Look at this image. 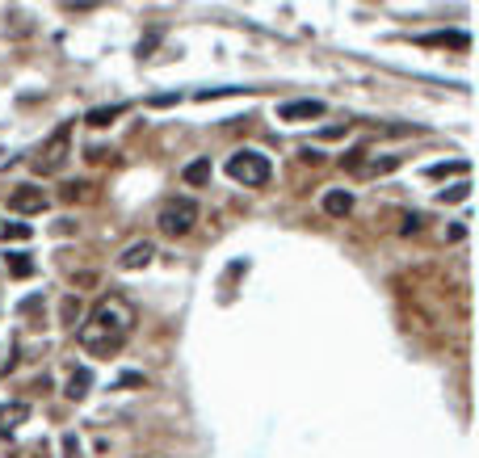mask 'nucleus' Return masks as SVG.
Instances as JSON below:
<instances>
[{
  "label": "nucleus",
  "mask_w": 479,
  "mask_h": 458,
  "mask_svg": "<svg viewBox=\"0 0 479 458\" xmlns=\"http://www.w3.org/2000/svg\"><path fill=\"white\" fill-rule=\"evenodd\" d=\"M135 332V307L122 294H105L89 311V320L80 324V345L93 358H109L127 345V336Z\"/></svg>",
  "instance_id": "1"
},
{
  "label": "nucleus",
  "mask_w": 479,
  "mask_h": 458,
  "mask_svg": "<svg viewBox=\"0 0 479 458\" xmlns=\"http://www.w3.org/2000/svg\"><path fill=\"white\" fill-rule=\"evenodd\" d=\"M227 177L239 181L244 189H261L274 177V160L265 151H257V147H239V151L227 156Z\"/></svg>",
  "instance_id": "2"
},
{
  "label": "nucleus",
  "mask_w": 479,
  "mask_h": 458,
  "mask_svg": "<svg viewBox=\"0 0 479 458\" xmlns=\"http://www.w3.org/2000/svg\"><path fill=\"white\" fill-rule=\"evenodd\" d=\"M156 223L164 235H190L193 223H198V202L193 198H168L156 215Z\"/></svg>",
  "instance_id": "3"
},
{
  "label": "nucleus",
  "mask_w": 479,
  "mask_h": 458,
  "mask_svg": "<svg viewBox=\"0 0 479 458\" xmlns=\"http://www.w3.org/2000/svg\"><path fill=\"white\" fill-rule=\"evenodd\" d=\"M68 143H72V122H59V131L38 147L34 169H38V173H59V169H63V160H68Z\"/></svg>",
  "instance_id": "4"
},
{
  "label": "nucleus",
  "mask_w": 479,
  "mask_h": 458,
  "mask_svg": "<svg viewBox=\"0 0 479 458\" xmlns=\"http://www.w3.org/2000/svg\"><path fill=\"white\" fill-rule=\"evenodd\" d=\"M50 206V198L38 189V185H17L13 193H9V211L13 215H43Z\"/></svg>",
  "instance_id": "5"
},
{
  "label": "nucleus",
  "mask_w": 479,
  "mask_h": 458,
  "mask_svg": "<svg viewBox=\"0 0 479 458\" xmlns=\"http://www.w3.org/2000/svg\"><path fill=\"white\" fill-rule=\"evenodd\" d=\"M320 114H324V101H316V97L311 101H282L278 105L282 122H307V118H320Z\"/></svg>",
  "instance_id": "6"
},
{
  "label": "nucleus",
  "mask_w": 479,
  "mask_h": 458,
  "mask_svg": "<svg viewBox=\"0 0 479 458\" xmlns=\"http://www.w3.org/2000/svg\"><path fill=\"white\" fill-rule=\"evenodd\" d=\"M151 257H156V244H151V240H135V244L118 257V265H122V270H144Z\"/></svg>",
  "instance_id": "7"
},
{
  "label": "nucleus",
  "mask_w": 479,
  "mask_h": 458,
  "mask_svg": "<svg viewBox=\"0 0 479 458\" xmlns=\"http://www.w3.org/2000/svg\"><path fill=\"white\" fill-rule=\"evenodd\" d=\"M30 420V404L26 400H13V404H0V433L9 437L17 425H26Z\"/></svg>",
  "instance_id": "8"
},
{
  "label": "nucleus",
  "mask_w": 479,
  "mask_h": 458,
  "mask_svg": "<svg viewBox=\"0 0 479 458\" xmlns=\"http://www.w3.org/2000/svg\"><path fill=\"white\" fill-rule=\"evenodd\" d=\"M349 211H353V193L349 189H328L324 193V215L328 219H345Z\"/></svg>",
  "instance_id": "9"
},
{
  "label": "nucleus",
  "mask_w": 479,
  "mask_h": 458,
  "mask_svg": "<svg viewBox=\"0 0 479 458\" xmlns=\"http://www.w3.org/2000/svg\"><path fill=\"white\" fill-rule=\"evenodd\" d=\"M122 114H127V105H122V101H114V105H97V110H89V114H85V122L101 131V127H109V122H114V118H122Z\"/></svg>",
  "instance_id": "10"
},
{
  "label": "nucleus",
  "mask_w": 479,
  "mask_h": 458,
  "mask_svg": "<svg viewBox=\"0 0 479 458\" xmlns=\"http://www.w3.org/2000/svg\"><path fill=\"white\" fill-rule=\"evenodd\" d=\"M421 43H425V46H454V50H467V46H471V34L450 30V34H425Z\"/></svg>",
  "instance_id": "11"
},
{
  "label": "nucleus",
  "mask_w": 479,
  "mask_h": 458,
  "mask_svg": "<svg viewBox=\"0 0 479 458\" xmlns=\"http://www.w3.org/2000/svg\"><path fill=\"white\" fill-rule=\"evenodd\" d=\"M89 387H93V370L76 366V370H72V378H68V395H72V400H85V395H89Z\"/></svg>",
  "instance_id": "12"
},
{
  "label": "nucleus",
  "mask_w": 479,
  "mask_h": 458,
  "mask_svg": "<svg viewBox=\"0 0 479 458\" xmlns=\"http://www.w3.org/2000/svg\"><path fill=\"white\" fill-rule=\"evenodd\" d=\"M4 270H9V277H30L38 265L30 261V252H9L4 257Z\"/></svg>",
  "instance_id": "13"
},
{
  "label": "nucleus",
  "mask_w": 479,
  "mask_h": 458,
  "mask_svg": "<svg viewBox=\"0 0 479 458\" xmlns=\"http://www.w3.org/2000/svg\"><path fill=\"white\" fill-rule=\"evenodd\" d=\"M185 181L190 185H206L210 181V160L202 156V160H193V164H185Z\"/></svg>",
  "instance_id": "14"
},
{
  "label": "nucleus",
  "mask_w": 479,
  "mask_h": 458,
  "mask_svg": "<svg viewBox=\"0 0 479 458\" xmlns=\"http://www.w3.org/2000/svg\"><path fill=\"white\" fill-rule=\"evenodd\" d=\"M399 164H404V156H383V160H370V164H366V173H375V177H379V173H391V169H399Z\"/></svg>",
  "instance_id": "15"
},
{
  "label": "nucleus",
  "mask_w": 479,
  "mask_h": 458,
  "mask_svg": "<svg viewBox=\"0 0 479 458\" xmlns=\"http://www.w3.org/2000/svg\"><path fill=\"white\" fill-rule=\"evenodd\" d=\"M446 173L467 177V160H450V164H433V169H429V177H446Z\"/></svg>",
  "instance_id": "16"
},
{
  "label": "nucleus",
  "mask_w": 479,
  "mask_h": 458,
  "mask_svg": "<svg viewBox=\"0 0 479 458\" xmlns=\"http://www.w3.org/2000/svg\"><path fill=\"white\" fill-rule=\"evenodd\" d=\"M467 193H471V181L463 177V181H458V185H450V189H441V202H463Z\"/></svg>",
  "instance_id": "17"
},
{
  "label": "nucleus",
  "mask_w": 479,
  "mask_h": 458,
  "mask_svg": "<svg viewBox=\"0 0 479 458\" xmlns=\"http://www.w3.org/2000/svg\"><path fill=\"white\" fill-rule=\"evenodd\" d=\"M34 228L30 223H4V240H30Z\"/></svg>",
  "instance_id": "18"
},
{
  "label": "nucleus",
  "mask_w": 479,
  "mask_h": 458,
  "mask_svg": "<svg viewBox=\"0 0 479 458\" xmlns=\"http://www.w3.org/2000/svg\"><path fill=\"white\" fill-rule=\"evenodd\" d=\"M76 320H80V299L68 294V299H63V324H76Z\"/></svg>",
  "instance_id": "19"
},
{
  "label": "nucleus",
  "mask_w": 479,
  "mask_h": 458,
  "mask_svg": "<svg viewBox=\"0 0 479 458\" xmlns=\"http://www.w3.org/2000/svg\"><path fill=\"white\" fill-rule=\"evenodd\" d=\"M362 156H366V151H362V147H353L349 156H340V164H345L349 173H357V169H362Z\"/></svg>",
  "instance_id": "20"
},
{
  "label": "nucleus",
  "mask_w": 479,
  "mask_h": 458,
  "mask_svg": "<svg viewBox=\"0 0 479 458\" xmlns=\"http://www.w3.org/2000/svg\"><path fill=\"white\" fill-rule=\"evenodd\" d=\"M404 235H412V231H421V215H408V219H404Z\"/></svg>",
  "instance_id": "21"
},
{
  "label": "nucleus",
  "mask_w": 479,
  "mask_h": 458,
  "mask_svg": "<svg viewBox=\"0 0 479 458\" xmlns=\"http://www.w3.org/2000/svg\"><path fill=\"white\" fill-rule=\"evenodd\" d=\"M303 160H307V164H320V160H324V151H320V147H303Z\"/></svg>",
  "instance_id": "22"
},
{
  "label": "nucleus",
  "mask_w": 479,
  "mask_h": 458,
  "mask_svg": "<svg viewBox=\"0 0 479 458\" xmlns=\"http://www.w3.org/2000/svg\"><path fill=\"white\" fill-rule=\"evenodd\" d=\"M63 450H68V458H76V454H80V442L68 433V437H63Z\"/></svg>",
  "instance_id": "23"
},
{
  "label": "nucleus",
  "mask_w": 479,
  "mask_h": 458,
  "mask_svg": "<svg viewBox=\"0 0 479 458\" xmlns=\"http://www.w3.org/2000/svg\"><path fill=\"white\" fill-rule=\"evenodd\" d=\"M177 101H181L177 92H164V97H151V105H177Z\"/></svg>",
  "instance_id": "24"
},
{
  "label": "nucleus",
  "mask_w": 479,
  "mask_h": 458,
  "mask_svg": "<svg viewBox=\"0 0 479 458\" xmlns=\"http://www.w3.org/2000/svg\"><path fill=\"white\" fill-rule=\"evenodd\" d=\"M122 383H127V387H135V383H144V374H139V370H127V374H122Z\"/></svg>",
  "instance_id": "25"
}]
</instances>
